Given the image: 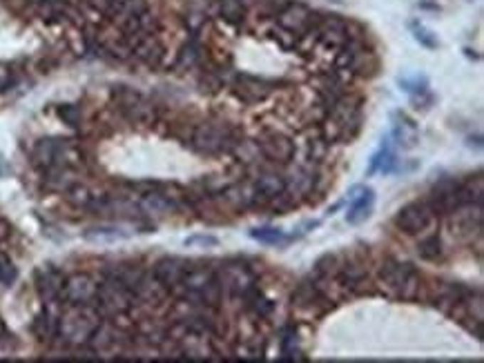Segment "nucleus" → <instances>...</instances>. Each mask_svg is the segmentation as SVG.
Returning <instances> with one entry per match:
<instances>
[{
    "mask_svg": "<svg viewBox=\"0 0 484 363\" xmlns=\"http://www.w3.org/2000/svg\"><path fill=\"white\" fill-rule=\"evenodd\" d=\"M373 203H375V192L373 190H362L355 199H353V205L348 207V214H346V221L350 225H357L362 221H366L371 217V210H373Z\"/></svg>",
    "mask_w": 484,
    "mask_h": 363,
    "instance_id": "nucleus-18",
    "label": "nucleus"
},
{
    "mask_svg": "<svg viewBox=\"0 0 484 363\" xmlns=\"http://www.w3.org/2000/svg\"><path fill=\"white\" fill-rule=\"evenodd\" d=\"M255 192L265 196V199H279V196L286 192V180H283L279 174H263L257 178Z\"/></svg>",
    "mask_w": 484,
    "mask_h": 363,
    "instance_id": "nucleus-22",
    "label": "nucleus"
},
{
    "mask_svg": "<svg viewBox=\"0 0 484 363\" xmlns=\"http://www.w3.org/2000/svg\"><path fill=\"white\" fill-rule=\"evenodd\" d=\"M114 101H116V107L123 112V117L132 123L147 125V123H154V119H157L154 105L147 103L135 90H127V87L114 90Z\"/></svg>",
    "mask_w": 484,
    "mask_h": 363,
    "instance_id": "nucleus-6",
    "label": "nucleus"
},
{
    "mask_svg": "<svg viewBox=\"0 0 484 363\" xmlns=\"http://www.w3.org/2000/svg\"><path fill=\"white\" fill-rule=\"evenodd\" d=\"M395 165H397V158H395V152H393L391 143H384L382 150H379V170L377 172L391 174L395 170Z\"/></svg>",
    "mask_w": 484,
    "mask_h": 363,
    "instance_id": "nucleus-31",
    "label": "nucleus"
},
{
    "mask_svg": "<svg viewBox=\"0 0 484 363\" xmlns=\"http://www.w3.org/2000/svg\"><path fill=\"white\" fill-rule=\"evenodd\" d=\"M335 266H337V256L335 254H326V256H322L320 261H317V272H320L322 276H330L332 272H335Z\"/></svg>",
    "mask_w": 484,
    "mask_h": 363,
    "instance_id": "nucleus-34",
    "label": "nucleus"
},
{
    "mask_svg": "<svg viewBox=\"0 0 484 363\" xmlns=\"http://www.w3.org/2000/svg\"><path fill=\"white\" fill-rule=\"evenodd\" d=\"M11 85V70L5 67V65H0V92L7 90Z\"/></svg>",
    "mask_w": 484,
    "mask_h": 363,
    "instance_id": "nucleus-38",
    "label": "nucleus"
},
{
    "mask_svg": "<svg viewBox=\"0 0 484 363\" xmlns=\"http://www.w3.org/2000/svg\"><path fill=\"white\" fill-rule=\"evenodd\" d=\"M235 94L243 103H261L273 94V85L263 78L255 76H239L235 82Z\"/></svg>",
    "mask_w": 484,
    "mask_h": 363,
    "instance_id": "nucleus-11",
    "label": "nucleus"
},
{
    "mask_svg": "<svg viewBox=\"0 0 484 363\" xmlns=\"http://www.w3.org/2000/svg\"><path fill=\"white\" fill-rule=\"evenodd\" d=\"M210 9L216 18H221L226 23H241L246 16V5L243 0H214L210 3Z\"/></svg>",
    "mask_w": 484,
    "mask_h": 363,
    "instance_id": "nucleus-19",
    "label": "nucleus"
},
{
    "mask_svg": "<svg viewBox=\"0 0 484 363\" xmlns=\"http://www.w3.org/2000/svg\"><path fill=\"white\" fill-rule=\"evenodd\" d=\"M194 243H201V245H216V239H214V237H192V239H188V245H194Z\"/></svg>",
    "mask_w": 484,
    "mask_h": 363,
    "instance_id": "nucleus-39",
    "label": "nucleus"
},
{
    "mask_svg": "<svg viewBox=\"0 0 484 363\" xmlns=\"http://www.w3.org/2000/svg\"><path fill=\"white\" fill-rule=\"evenodd\" d=\"M63 283H65V278H63V274L58 270L47 268V270H41L36 274V288H38L41 296L45 299V303H54V301L60 299Z\"/></svg>",
    "mask_w": 484,
    "mask_h": 363,
    "instance_id": "nucleus-15",
    "label": "nucleus"
},
{
    "mask_svg": "<svg viewBox=\"0 0 484 363\" xmlns=\"http://www.w3.org/2000/svg\"><path fill=\"white\" fill-rule=\"evenodd\" d=\"M250 237L261 241V243H275V245L286 239L283 229H279V227H259V229H253V232H250Z\"/></svg>",
    "mask_w": 484,
    "mask_h": 363,
    "instance_id": "nucleus-30",
    "label": "nucleus"
},
{
    "mask_svg": "<svg viewBox=\"0 0 484 363\" xmlns=\"http://www.w3.org/2000/svg\"><path fill=\"white\" fill-rule=\"evenodd\" d=\"M174 207L177 205L163 194H145L143 201H141V212L147 214V217H154V219L168 217V214L174 212Z\"/></svg>",
    "mask_w": 484,
    "mask_h": 363,
    "instance_id": "nucleus-21",
    "label": "nucleus"
},
{
    "mask_svg": "<svg viewBox=\"0 0 484 363\" xmlns=\"http://www.w3.org/2000/svg\"><path fill=\"white\" fill-rule=\"evenodd\" d=\"M259 152L279 165H286L293 161L295 156V143L288 136H281V134H270L259 141Z\"/></svg>",
    "mask_w": 484,
    "mask_h": 363,
    "instance_id": "nucleus-10",
    "label": "nucleus"
},
{
    "mask_svg": "<svg viewBox=\"0 0 484 363\" xmlns=\"http://www.w3.org/2000/svg\"><path fill=\"white\" fill-rule=\"evenodd\" d=\"M31 158L43 170L49 168H74L80 161V152L68 139H43L36 143Z\"/></svg>",
    "mask_w": 484,
    "mask_h": 363,
    "instance_id": "nucleus-3",
    "label": "nucleus"
},
{
    "mask_svg": "<svg viewBox=\"0 0 484 363\" xmlns=\"http://www.w3.org/2000/svg\"><path fill=\"white\" fill-rule=\"evenodd\" d=\"M98 323L101 312L92 303L70 305V310L58 317V337L68 345H88Z\"/></svg>",
    "mask_w": 484,
    "mask_h": 363,
    "instance_id": "nucleus-1",
    "label": "nucleus"
},
{
    "mask_svg": "<svg viewBox=\"0 0 484 363\" xmlns=\"http://www.w3.org/2000/svg\"><path fill=\"white\" fill-rule=\"evenodd\" d=\"M92 350L98 354H107V352H119L123 345V335L119 327H114L110 323H98L94 330V335L90 339Z\"/></svg>",
    "mask_w": 484,
    "mask_h": 363,
    "instance_id": "nucleus-12",
    "label": "nucleus"
},
{
    "mask_svg": "<svg viewBox=\"0 0 484 363\" xmlns=\"http://www.w3.org/2000/svg\"><path fill=\"white\" fill-rule=\"evenodd\" d=\"M279 25L290 31V34H302V31H306L310 25H312V11L302 5V3H295V5H288L286 9H283L279 13Z\"/></svg>",
    "mask_w": 484,
    "mask_h": 363,
    "instance_id": "nucleus-13",
    "label": "nucleus"
},
{
    "mask_svg": "<svg viewBox=\"0 0 484 363\" xmlns=\"http://www.w3.org/2000/svg\"><path fill=\"white\" fill-rule=\"evenodd\" d=\"M320 38L330 47H344L348 43V27L342 18H324L320 25Z\"/></svg>",
    "mask_w": 484,
    "mask_h": 363,
    "instance_id": "nucleus-16",
    "label": "nucleus"
},
{
    "mask_svg": "<svg viewBox=\"0 0 484 363\" xmlns=\"http://www.w3.org/2000/svg\"><path fill=\"white\" fill-rule=\"evenodd\" d=\"M58 117L68 125H72V127L80 123V112H78L76 105H60L58 107Z\"/></svg>",
    "mask_w": 484,
    "mask_h": 363,
    "instance_id": "nucleus-33",
    "label": "nucleus"
},
{
    "mask_svg": "<svg viewBox=\"0 0 484 363\" xmlns=\"http://www.w3.org/2000/svg\"><path fill=\"white\" fill-rule=\"evenodd\" d=\"M399 87H402L404 92H409V94H424L426 87H428V78L422 76V74L404 76V78H399Z\"/></svg>",
    "mask_w": 484,
    "mask_h": 363,
    "instance_id": "nucleus-29",
    "label": "nucleus"
},
{
    "mask_svg": "<svg viewBox=\"0 0 484 363\" xmlns=\"http://www.w3.org/2000/svg\"><path fill=\"white\" fill-rule=\"evenodd\" d=\"M250 305H253V310L257 312L259 317H268L273 312V303L265 299V296H261V294H255L253 301H250Z\"/></svg>",
    "mask_w": 484,
    "mask_h": 363,
    "instance_id": "nucleus-35",
    "label": "nucleus"
},
{
    "mask_svg": "<svg viewBox=\"0 0 484 363\" xmlns=\"http://www.w3.org/2000/svg\"><path fill=\"white\" fill-rule=\"evenodd\" d=\"M147 13V0H119V9H116L114 18L116 23H121L125 18H139V16Z\"/></svg>",
    "mask_w": 484,
    "mask_h": 363,
    "instance_id": "nucleus-25",
    "label": "nucleus"
},
{
    "mask_svg": "<svg viewBox=\"0 0 484 363\" xmlns=\"http://www.w3.org/2000/svg\"><path fill=\"white\" fill-rule=\"evenodd\" d=\"M417 254H420L424 261H436L442 254V243H440V239L436 234L426 237L420 245H417Z\"/></svg>",
    "mask_w": 484,
    "mask_h": 363,
    "instance_id": "nucleus-28",
    "label": "nucleus"
},
{
    "mask_svg": "<svg viewBox=\"0 0 484 363\" xmlns=\"http://www.w3.org/2000/svg\"><path fill=\"white\" fill-rule=\"evenodd\" d=\"M199 56V47L194 43H188L186 47L181 49V54H179V65L181 67H186V65H192Z\"/></svg>",
    "mask_w": 484,
    "mask_h": 363,
    "instance_id": "nucleus-36",
    "label": "nucleus"
},
{
    "mask_svg": "<svg viewBox=\"0 0 484 363\" xmlns=\"http://www.w3.org/2000/svg\"><path fill=\"white\" fill-rule=\"evenodd\" d=\"M395 223L402 232H406L411 237L422 234L433 223V210L426 203H409L397 212Z\"/></svg>",
    "mask_w": 484,
    "mask_h": 363,
    "instance_id": "nucleus-7",
    "label": "nucleus"
},
{
    "mask_svg": "<svg viewBox=\"0 0 484 363\" xmlns=\"http://www.w3.org/2000/svg\"><path fill=\"white\" fill-rule=\"evenodd\" d=\"M320 299H322V294L317 290L315 281H302L293 292V305H297V308H310Z\"/></svg>",
    "mask_w": 484,
    "mask_h": 363,
    "instance_id": "nucleus-24",
    "label": "nucleus"
},
{
    "mask_svg": "<svg viewBox=\"0 0 484 363\" xmlns=\"http://www.w3.org/2000/svg\"><path fill=\"white\" fill-rule=\"evenodd\" d=\"M221 286L235 296H248L255 290V276L241 263H230V266L223 268Z\"/></svg>",
    "mask_w": 484,
    "mask_h": 363,
    "instance_id": "nucleus-9",
    "label": "nucleus"
},
{
    "mask_svg": "<svg viewBox=\"0 0 484 363\" xmlns=\"http://www.w3.org/2000/svg\"><path fill=\"white\" fill-rule=\"evenodd\" d=\"M239 143L232 136V131L223 125L201 123L192 134V147L201 154H221L228 152L232 145Z\"/></svg>",
    "mask_w": 484,
    "mask_h": 363,
    "instance_id": "nucleus-5",
    "label": "nucleus"
},
{
    "mask_svg": "<svg viewBox=\"0 0 484 363\" xmlns=\"http://www.w3.org/2000/svg\"><path fill=\"white\" fill-rule=\"evenodd\" d=\"M34 335L41 341H52L54 335H58V317L52 315L49 310L41 312V315L36 317V321H34Z\"/></svg>",
    "mask_w": 484,
    "mask_h": 363,
    "instance_id": "nucleus-23",
    "label": "nucleus"
},
{
    "mask_svg": "<svg viewBox=\"0 0 484 363\" xmlns=\"http://www.w3.org/2000/svg\"><path fill=\"white\" fill-rule=\"evenodd\" d=\"M364 283H369V274H366L364 268L348 266L344 270V288H348V290H359Z\"/></svg>",
    "mask_w": 484,
    "mask_h": 363,
    "instance_id": "nucleus-27",
    "label": "nucleus"
},
{
    "mask_svg": "<svg viewBox=\"0 0 484 363\" xmlns=\"http://www.w3.org/2000/svg\"><path fill=\"white\" fill-rule=\"evenodd\" d=\"M379 283L393 296L413 299L417 290H420V274L415 272L411 263H399L389 259L379 270Z\"/></svg>",
    "mask_w": 484,
    "mask_h": 363,
    "instance_id": "nucleus-2",
    "label": "nucleus"
},
{
    "mask_svg": "<svg viewBox=\"0 0 484 363\" xmlns=\"http://www.w3.org/2000/svg\"><path fill=\"white\" fill-rule=\"evenodd\" d=\"M186 270H188V263L183 261V259H177V256H165V259H161V261H157V266H154V276L159 278V281L168 288V290H172V288H177L179 283H181V278H183V274H186Z\"/></svg>",
    "mask_w": 484,
    "mask_h": 363,
    "instance_id": "nucleus-14",
    "label": "nucleus"
},
{
    "mask_svg": "<svg viewBox=\"0 0 484 363\" xmlns=\"http://www.w3.org/2000/svg\"><path fill=\"white\" fill-rule=\"evenodd\" d=\"M94 301H96L98 312L107 317H123L125 312H130L132 305L137 303L135 294L112 276H107L103 283H98Z\"/></svg>",
    "mask_w": 484,
    "mask_h": 363,
    "instance_id": "nucleus-4",
    "label": "nucleus"
},
{
    "mask_svg": "<svg viewBox=\"0 0 484 363\" xmlns=\"http://www.w3.org/2000/svg\"><path fill=\"white\" fill-rule=\"evenodd\" d=\"M29 3H34V5H47V3H56V0H29Z\"/></svg>",
    "mask_w": 484,
    "mask_h": 363,
    "instance_id": "nucleus-41",
    "label": "nucleus"
},
{
    "mask_svg": "<svg viewBox=\"0 0 484 363\" xmlns=\"http://www.w3.org/2000/svg\"><path fill=\"white\" fill-rule=\"evenodd\" d=\"M96 288H98V283L94 281L90 274H76V276L68 278V281L63 283L60 299H65V303H70V305L94 303Z\"/></svg>",
    "mask_w": 484,
    "mask_h": 363,
    "instance_id": "nucleus-8",
    "label": "nucleus"
},
{
    "mask_svg": "<svg viewBox=\"0 0 484 363\" xmlns=\"http://www.w3.org/2000/svg\"><path fill=\"white\" fill-rule=\"evenodd\" d=\"M411 29H413V36L420 40L424 47H438V40H436V36L431 34V31L422 25V23H417V21H413L411 23Z\"/></svg>",
    "mask_w": 484,
    "mask_h": 363,
    "instance_id": "nucleus-32",
    "label": "nucleus"
},
{
    "mask_svg": "<svg viewBox=\"0 0 484 363\" xmlns=\"http://www.w3.org/2000/svg\"><path fill=\"white\" fill-rule=\"evenodd\" d=\"M393 139L397 145L406 147V150H411V147L417 145V127L413 121H409L404 114H395L393 117Z\"/></svg>",
    "mask_w": 484,
    "mask_h": 363,
    "instance_id": "nucleus-20",
    "label": "nucleus"
},
{
    "mask_svg": "<svg viewBox=\"0 0 484 363\" xmlns=\"http://www.w3.org/2000/svg\"><path fill=\"white\" fill-rule=\"evenodd\" d=\"M132 52H135V56L141 63L149 65V67H157V65L163 60L165 49H163V45L152 34H149V36H143L135 47H132Z\"/></svg>",
    "mask_w": 484,
    "mask_h": 363,
    "instance_id": "nucleus-17",
    "label": "nucleus"
},
{
    "mask_svg": "<svg viewBox=\"0 0 484 363\" xmlns=\"http://www.w3.org/2000/svg\"><path fill=\"white\" fill-rule=\"evenodd\" d=\"M7 234H9V225H7V223H5L3 219H0V241H3V239H5Z\"/></svg>",
    "mask_w": 484,
    "mask_h": 363,
    "instance_id": "nucleus-40",
    "label": "nucleus"
},
{
    "mask_svg": "<svg viewBox=\"0 0 484 363\" xmlns=\"http://www.w3.org/2000/svg\"><path fill=\"white\" fill-rule=\"evenodd\" d=\"M281 352L286 354L288 359H293L297 354V335L288 332L286 337L281 339Z\"/></svg>",
    "mask_w": 484,
    "mask_h": 363,
    "instance_id": "nucleus-37",
    "label": "nucleus"
},
{
    "mask_svg": "<svg viewBox=\"0 0 484 363\" xmlns=\"http://www.w3.org/2000/svg\"><path fill=\"white\" fill-rule=\"evenodd\" d=\"M65 194H68V201H70L74 207H92V203H94V199H96V196H94L85 185H78V183H74Z\"/></svg>",
    "mask_w": 484,
    "mask_h": 363,
    "instance_id": "nucleus-26",
    "label": "nucleus"
}]
</instances>
